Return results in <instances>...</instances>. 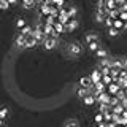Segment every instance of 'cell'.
<instances>
[{"instance_id": "obj_6", "label": "cell", "mask_w": 127, "mask_h": 127, "mask_svg": "<svg viewBox=\"0 0 127 127\" xmlns=\"http://www.w3.org/2000/svg\"><path fill=\"white\" fill-rule=\"evenodd\" d=\"M119 91H121V86H119L118 83H111V84L106 86V92H108L110 95H116Z\"/></svg>"}, {"instance_id": "obj_9", "label": "cell", "mask_w": 127, "mask_h": 127, "mask_svg": "<svg viewBox=\"0 0 127 127\" xmlns=\"http://www.w3.org/2000/svg\"><path fill=\"white\" fill-rule=\"evenodd\" d=\"M89 78H91V83H98L102 79V73H100V70L98 68H95V70H92L91 71V75H89Z\"/></svg>"}, {"instance_id": "obj_46", "label": "cell", "mask_w": 127, "mask_h": 127, "mask_svg": "<svg viewBox=\"0 0 127 127\" xmlns=\"http://www.w3.org/2000/svg\"><path fill=\"white\" fill-rule=\"evenodd\" d=\"M124 30H127V21L124 22Z\"/></svg>"}, {"instance_id": "obj_24", "label": "cell", "mask_w": 127, "mask_h": 127, "mask_svg": "<svg viewBox=\"0 0 127 127\" xmlns=\"http://www.w3.org/2000/svg\"><path fill=\"white\" fill-rule=\"evenodd\" d=\"M100 46H102V45H100V40H98V41H94V43H89V45H87V48H89L91 53H95V51H97Z\"/></svg>"}, {"instance_id": "obj_36", "label": "cell", "mask_w": 127, "mask_h": 127, "mask_svg": "<svg viewBox=\"0 0 127 127\" xmlns=\"http://www.w3.org/2000/svg\"><path fill=\"white\" fill-rule=\"evenodd\" d=\"M11 5L8 3V0H0V10H8Z\"/></svg>"}, {"instance_id": "obj_13", "label": "cell", "mask_w": 127, "mask_h": 127, "mask_svg": "<svg viewBox=\"0 0 127 127\" xmlns=\"http://www.w3.org/2000/svg\"><path fill=\"white\" fill-rule=\"evenodd\" d=\"M53 29H54V32L57 33V37H59L61 33H64V32H65V24H62V22L56 21V22L53 24Z\"/></svg>"}, {"instance_id": "obj_41", "label": "cell", "mask_w": 127, "mask_h": 127, "mask_svg": "<svg viewBox=\"0 0 127 127\" xmlns=\"http://www.w3.org/2000/svg\"><path fill=\"white\" fill-rule=\"evenodd\" d=\"M119 11H127V2H126V3H122V5L119 6Z\"/></svg>"}, {"instance_id": "obj_8", "label": "cell", "mask_w": 127, "mask_h": 127, "mask_svg": "<svg viewBox=\"0 0 127 127\" xmlns=\"http://www.w3.org/2000/svg\"><path fill=\"white\" fill-rule=\"evenodd\" d=\"M105 18H106V10H97L95 11V22L103 24L105 22Z\"/></svg>"}, {"instance_id": "obj_28", "label": "cell", "mask_w": 127, "mask_h": 127, "mask_svg": "<svg viewBox=\"0 0 127 127\" xmlns=\"http://www.w3.org/2000/svg\"><path fill=\"white\" fill-rule=\"evenodd\" d=\"M103 114V121H105V122H111V121H113V111H105V113H102Z\"/></svg>"}, {"instance_id": "obj_32", "label": "cell", "mask_w": 127, "mask_h": 127, "mask_svg": "<svg viewBox=\"0 0 127 127\" xmlns=\"http://www.w3.org/2000/svg\"><path fill=\"white\" fill-rule=\"evenodd\" d=\"M26 26H27V24H26V19H24V18H18V21H16V27L21 30V29H24Z\"/></svg>"}, {"instance_id": "obj_3", "label": "cell", "mask_w": 127, "mask_h": 127, "mask_svg": "<svg viewBox=\"0 0 127 127\" xmlns=\"http://www.w3.org/2000/svg\"><path fill=\"white\" fill-rule=\"evenodd\" d=\"M41 45L45 46V49L51 51V49H54V48H57L59 40H57V38H53V37H46V38H45V41H43Z\"/></svg>"}, {"instance_id": "obj_18", "label": "cell", "mask_w": 127, "mask_h": 127, "mask_svg": "<svg viewBox=\"0 0 127 127\" xmlns=\"http://www.w3.org/2000/svg\"><path fill=\"white\" fill-rule=\"evenodd\" d=\"M89 92H91V91L87 89V87H78V89H76V97L78 98H83L84 95H87Z\"/></svg>"}, {"instance_id": "obj_37", "label": "cell", "mask_w": 127, "mask_h": 127, "mask_svg": "<svg viewBox=\"0 0 127 127\" xmlns=\"http://www.w3.org/2000/svg\"><path fill=\"white\" fill-rule=\"evenodd\" d=\"M94 121H95V124H98V122H103V114L98 111L97 114H95V118H94Z\"/></svg>"}, {"instance_id": "obj_4", "label": "cell", "mask_w": 127, "mask_h": 127, "mask_svg": "<svg viewBox=\"0 0 127 127\" xmlns=\"http://www.w3.org/2000/svg\"><path fill=\"white\" fill-rule=\"evenodd\" d=\"M110 97H111V95L106 92V91L102 92V94H95V103H108Z\"/></svg>"}, {"instance_id": "obj_7", "label": "cell", "mask_w": 127, "mask_h": 127, "mask_svg": "<svg viewBox=\"0 0 127 127\" xmlns=\"http://www.w3.org/2000/svg\"><path fill=\"white\" fill-rule=\"evenodd\" d=\"M81 102L84 103V105H87V106H92L94 103H95V95L92 92H89L87 95H84V97L81 98Z\"/></svg>"}, {"instance_id": "obj_5", "label": "cell", "mask_w": 127, "mask_h": 127, "mask_svg": "<svg viewBox=\"0 0 127 127\" xmlns=\"http://www.w3.org/2000/svg\"><path fill=\"white\" fill-rule=\"evenodd\" d=\"M41 27H43V33H45L46 37H53V38H57V33L54 32L53 26H48V24H41Z\"/></svg>"}, {"instance_id": "obj_43", "label": "cell", "mask_w": 127, "mask_h": 127, "mask_svg": "<svg viewBox=\"0 0 127 127\" xmlns=\"http://www.w3.org/2000/svg\"><path fill=\"white\" fill-rule=\"evenodd\" d=\"M122 65H124V68L127 70V56H126L124 59H122Z\"/></svg>"}, {"instance_id": "obj_34", "label": "cell", "mask_w": 127, "mask_h": 127, "mask_svg": "<svg viewBox=\"0 0 127 127\" xmlns=\"http://www.w3.org/2000/svg\"><path fill=\"white\" fill-rule=\"evenodd\" d=\"M51 5H54L57 8H62V6H65V0H51Z\"/></svg>"}, {"instance_id": "obj_22", "label": "cell", "mask_w": 127, "mask_h": 127, "mask_svg": "<svg viewBox=\"0 0 127 127\" xmlns=\"http://www.w3.org/2000/svg\"><path fill=\"white\" fill-rule=\"evenodd\" d=\"M37 46V41H35V38L32 37H26V48H35Z\"/></svg>"}, {"instance_id": "obj_14", "label": "cell", "mask_w": 127, "mask_h": 127, "mask_svg": "<svg viewBox=\"0 0 127 127\" xmlns=\"http://www.w3.org/2000/svg\"><path fill=\"white\" fill-rule=\"evenodd\" d=\"M16 46L19 48V49H24V48H26V37H24L22 33H19L18 37H16Z\"/></svg>"}, {"instance_id": "obj_44", "label": "cell", "mask_w": 127, "mask_h": 127, "mask_svg": "<svg viewBox=\"0 0 127 127\" xmlns=\"http://www.w3.org/2000/svg\"><path fill=\"white\" fill-rule=\"evenodd\" d=\"M95 127H106V122H105V121H103V122H98Z\"/></svg>"}, {"instance_id": "obj_33", "label": "cell", "mask_w": 127, "mask_h": 127, "mask_svg": "<svg viewBox=\"0 0 127 127\" xmlns=\"http://www.w3.org/2000/svg\"><path fill=\"white\" fill-rule=\"evenodd\" d=\"M8 113H10V111H8L6 106H2V108H0V119H3V121H5V119L8 118Z\"/></svg>"}, {"instance_id": "obj_23", "label": "cell", "mask_w": 127, "mask_h": 127, "mask_svg": "<svg viewBox=\"0 0 127 127\" xmlns=\"http://www.w3.org/2000/svg\"><path fill=\"white\" fill-rule=\"evenodd\" d=\"M64 127H79V122L76 119H67V121L64 122Z\"/></svg>"}, {"instance_id": "obj_38", "label": "cell", "mask_w": 127, "mask_h": 127, "mask_svg": "<svg viewBox=\"0 0 127 127\" xmlns=\"http://www.w3.org/2000/svg\"><path fill=\"white\" fill-rule=\"evenodd\" d=\"M118 19H121L122 22H126V21H127V11H119Z\"/></svg>"}, {"instance_id": "obj_47", "label": "cell", "mask_w": 127, "mask_h": 127, "mask_svg": "<svg viewBox=\"0 0 127 127\" xmlns=\"http://www.w3.org/2000/svg\"><path fill=\"white\" fill-rule=\"evenodd\" d=\"M0 127H5V126H0Z\"/></svg>"}, {"instance_id": "obj_16", "label": "cell", "mask_w": 127, "mask_h": 127, "mask_svg": "<svg viewBox=\"0 0 127 127\" xmlns=\"http://www.w3.org/2000/svg\"><path fill=\"white\" fill-rule=\"evenodd\" d=\"M94 54H95V56H97V57H98V59H106V57H108V51H106V49H105V48H102V46H100V48H98V49H97V51H95V53H94Z\"/></svg>"}, {"instance_id": "obj_35", "label": "cell", "mask_w": 127, "mask_h": 127, "mask_svg": "<svg viewBox=\"0 0 127 127\" xmlns=\"http://www.w3.org/2000/svg\"><path fill=\"white\" fill-rule=\"evenodd\" d=\"M113 22H114V19H113V18H110V16L106 14V18H105V22H103V24H105L106 27H113Z\"/></svg>"}, {"instance_id": "obj_25", "label": "cell", "mask_w": 127, "mask_h": 127, "mask_svg": "<svg viewBox=\"0 0 127 127\" xmlns=\"http://www.w3.org/2000/svg\"><path fill=\"white\" fill-rule=\"evenodd\" d=\"M113 27H114V29H118L119 32H122V30H124V22H122L121 19H114Z\"/></svg>"}, {"instance_id": "obj_27", "label": "cell", "mask_w": 127, "mask_h": 127, "mask_svg": "<svg viewBox=\"0 0 127 127\" xmlns=\"http://www.w3.org/2000/svg\"><path fill=\"white\" fill-rule=\"evenodd\" d=\"M21 33L24 35V37H30V35L33 33V29H32L30 26H26L24 29H21Z\"/></svg>"}, {"instance_id": "obj_39", "label": "cell", "mask_w": 127, "mask_h": 127, "mask_svg": "<svg viewBox=\"0 0 127 127\" xmlns=\"http://www.w3.org/2000/svg\"><path fill=\"white\" fill-rule=\"evenodd\" d=\"M119 78H121V79H127V70L126 68L119 70Z\"/></svg>"}, {"instance_id": "obj_15", "label": "cell", "mask_w": 127, "mask_h": 127, "mask_svg": "<svg viewBox=\"0 0 127 127\" xmlns=\"http://www.w3.org/2000/svg\"><path fill=\"white\" fill-rule=\"evenodd\" d=\"M94 41H98V35L95 33V32H89V33H86V43L89 45V43H94Z\"/></svg>"}, {"instance_id": "obj_48", "label": "cell", "mask_w": 127, "mask_h": 127, "mask_svg": "<svg viewBox=\"0 0 127 127\" xmlns=\"http://www.w3.org/2000/svg\"><path fill=\"white\" fill-rule=\"evenodd\" d=\"M126 127H127V122H126Z\"/></svg>"}, {"instance_id": "obj_29", "label": "cell", "mask_w": 127, "mask_h": 127, "mask_svg": "<svg viewBox=\"0 0 127 127\" xmlns=\"http://www.w3.org/2000/svg\"><path fill=\"white\" fill-rule=\"evenodd\" d=\"M100 81H102L105 86H108V84H111V83H114L113 78H111L110 75H102V79H100Z\"/></svg>"}, {"instance_id": "obj_26", "label": "cell", "mask_w": 127, "mask_h": 127, "mask_svg": "<svg viewBox=\"0 0 127 127\" xmlns=\"http://www.w3.org/2000/svg\"><path fill=\"white\" fill-rule=\"evenodd\" d=\"M106 33H108L110 37H113V38H114V37H118L121 32H119L118 29H114V27H106Z\"/></svg>"}, {"instance_id": "obj_31", "label": "cell", "mask_w": 127, "mask_h": 127, "mask_svg": "<svg viewBox=\"0 0 127 127\" xmlns=\"http://www.w3.org/2000/svg\"><path fill=\"white\" fill-rule=\"evenodd\" d=\"M110 110H111L110 103H98V111L100 113H105V111H110Z\"/></svg>"}, {"instance_id": "obj_30", "label": "cell", "mask_w": 127, "mask_h": 127, "mask_svg": "<svg viewBox=\"0 0 127 127\" xmlns=\"http://www.w3.org/2000/svg\"><path fill=\"white\" fill-rule=\"evenodd\" d=\"M116 98H118V100L122 103V102H124L126 98H127V94H126V91H124V89H121V91H119V92L116 94Z\"/></svg>"}, {"instance_id": "obj_45", "label": "cell", "mask_w": 127, "mask_h": 127, "mask_svg": "<svg viewBox=\"0 0 127 127\" xmlns=\"http://www.w3.org/2000/svg\"><path fill=\"white\" fill-rule=\"evenodd\" d=\"M8 3L10 5H16V3H19V0H8Z\"/></svg>"}, {"instance_id": "obj_42", "label": "cell", "mask_w": 127, "mask_h": 127, "mask_svg": "<svg viewBox=\"0 0 127 127\" xmlns=\"http://www.w3.org/2000/svg\"><path fill=\"white\" fill-rule=\"evenodd\" d=\"M114 2H116V5H118V8H119V6L122 5V3H126L127 0H114Z\"/></svg>"}, {"instance_id": "obj_19", "label": "cell", "mask_w": 127, "mask_h": 127, "mask_svg": "<svg viewBox=\"0 0 127 127\" xmlns=\"http://www.w3.org/2000/svg\"><path fill=\"white\" fill-rule=\"evenodd\" d=\"M21 3H22V6L26 8V10H30V8H33L35 5H37L35 0H21Z\"/></svg>"}, {"instance_id": "obj_20", "label": "cell", "mask_w": 127, "mask_h": 127, "mask_svg": "<svg viewBox=\"0 0 127 127\" xmlns=\"http://www.w3.org/2000/svg\"><path fill=\"white\" fill-rule=\"evenodd\" d=\"M118 5H116V2L114 0H106L105 2V10L106 11H111V10H116Z\"/></svg>"}, {"instance_id": "obj_11", "label": "cell", "mask_w": 127, "mask_h": 127, "mask_svg": "<svg viewBox=\"0 0 127 127\" xmlns=\"http://www.w3.org/2000/svg\"><path fill=\"white\" fill-rule=\"evenodd\" d=\"M78 86L79 87H87V89H91V86H92L91 78L89 76H81V78L78 79Z\"/></svg>"}, {"instance_id": "obj_2", "label": "cell", "mask_w": 127, "mask_h": 127, "mask_svg": "<svg viewBox=\"0 0 127 127\" xmlns=\"http://www.w3.org/2000/svg\"><path fill=\"white\" fill-rule=\"evenodd\" d=\"M32 37L35 38V41H37V45H41V43L45 41L46 35L43 33V27H41V24H40V26H37V27L33 29V33H32Z\"/></svg>"}, {"instance_id": "obj_40", "label": "cell", "mask_w": 127, "mask_h": 127, "mask_svg": "<svg viewBox=\"0 0 127 127\" xmlns=\"http://www.w3.org/2000/svg\"><path fill=\"white\" fill-rule=\"evenodd\" d=\"M105 2L106 0H98L97 2V10H105Z\"/></svg>"}, {"instance_id": "obj_17", "label": "cell", "mask_w": 127, "mask_h": 127, "mask_svg": "<svg viewBox=\"0 0 127 127\" xmlns=\"http://www.w3.org/2000/svg\"><path fill=\"white\" fill-rule=\"evenodd\" d=\"M65 11H67V14H68L70 19H75V18H76V8H75V6H67L65 5Z\"/></svg>"}, {"instance_id": "obj_10", "label": "cell", "mask_w": 127, "mask_h": 127, "mask_svg": "<svg viewBox=\"0 0 127 127\" xmlns=\"http://www.w3.org/2000/svg\"><path fill=\"white\" fill-rule=\"evenodd\" d=\"M78 26H79L78 19H70V22L65 24V32H73V30H76Z\"/></svg>"}, {"instance_id": "obj_1", "label": "cell", "mask_w": 127, "mask_h": 127, "mask_svg": "<svg viewBox=\"0 0 127 127\" xmlns=\"http://www.w3.org/2000/svg\"><path fill=\"white\" fill-rule=\"evenodd\" d=\"M67 51H68V56H70V57H78V56L83 54V46H81V43L73 41V43H70V45H68Z\"/></svg>"}, {"instance_id": "obj_12", "label": "cell", "mask_w": 127, "mask_h": 127, "mask_svg": "<svg viewBox=\"0 0 127 127\" xmlns=\"http://www.w3.org/2000/svg\"><path fill=\"white\" fill-rule=\"evenodd\" d=\"M110 67L116 70H122L124 65H122V59H110Z\"/></svg>"}, {"instance_id": "obj_21", "label": "cell", "mask_w": 127, "mask_h": 127, "mask_svg": "<svg viewBox=\"0 0 127 127\" xmlns=\"http://www.w3.org/2000/svg\"><path fill=\"white\" fill-rule=\"evenodd\" d=\"M124 105L122 103H118V105H114V106H111V111H113L114 114H122V111H124Z\"/></svg>"}, {"instance_id": "obj_49", "label": "cell", "mask_w": 127, "mask_h": 127, "mask_svg": "<svg viewBox=\"0 0 127 127\" xmlns=\"http://www.w3.org/2000/svg\"><path fill=\"white\" fill-rule=\"evenodd\" d=\"M126 94H127V89H126Z\"/></svg>"}]
</instances>
